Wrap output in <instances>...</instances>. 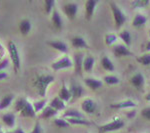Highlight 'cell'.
Instances as JSON below:
<instances>
[{
	"mask_svg": "<svg viewBox=\"0 0 150 133\" xmlns=\"http://www.w3.org/2000/svg\"><path fill=\"white\" fill-rule=\"evenodd\" d=\"M54 80V76L50 75V74H39V75L35 77L34 80H33V86H34V88L36 89L40 97H44L48 86Z\"/></svg>",
	"mask_w": 150,
	"mask_h": 133,
	"instance_id": "cell-1",
	"label": "cell"
},
{
	"mask_svg": "<svg viewBox=\"0 0 150 133\" xmlns=\"http://www.w3.org/2000/svg\"><path fill=\"white\" fill-rule=\"evenodd\" d=\"M14 109L15 111L19 112V114L23 117H30L33 118L36 114L34 111L33 105L25 98H19L16 100L15 106H14Z\"/></svg>",
	"mask_w": 150,
	"mask_h": 133,
	"instance_id": "cell-2",
	"label": "cell"
},
{
	"mask_svg": "<svg viewBox=\"0 0 150 133\" xmlns=\"http://www.w3.org/2000/svg\"><path fill=\"white\" fill-rule=\"evenodd\" d=\"M7 47H8V52H9V55H10V60H11L12 64H13L14 71H15L16 73H18V71L20 70V67H21V62H20V56H19L17 46H16V44L13 41H9Z\"/></svg>",
	"mask_w": 150,
	"mask_h": 133,
	"instance_id": "cell-3",
	"label": "cell"
},
{
	"mask_svg": "<svg viewBox=\"0 0 150 133\" xmlns=\"http://www.w3.org/2000/svg\"><path fill=\"white\" fill-rule=\"evenodd\" d=\"M110 8H111V10H112L113 17H114L115 27L117 29H119L123 24L126 22V20H127L126 15L123 13V11L120 9V7L116 3H114V2H110Z\"/></svg>",
	"mask_w": 150,
	"mask_h": 133,
	"instance_id": "cell-4",
	"label": "cell"
},
{
	"mask_svg": "<svg viewBox=\"0 0 150 133\" xmlns=\"http://www.w3.org/2000/svg\"><path fill=\"white\" fill-rule=\"evenodd\" d=\"M125 123L121 119V118H116L113 121L109 123H106L104 125L98 126V132L99 133H107V132H112L116 131V130H120L121 128L124 127Z\"/></svg>",
	"mask_w": 150,
	"mask_h": 133,
	"instance_id": "cell-5",
	"label": "cell"
},
{
	"mask_svg": "<svg viewBox=\"0 0 150 133\" xmlns=\"http://www.w3.org/2000/svg\"><path fill=\"white\" fill-rule=\"evenodd\" d=\"M72 66H73V62L71 61V59H70L68 56H64V57L60 58L59 60L53 62L51 64V68L54 70V71L70 68V67H72Z\"/></svg>",
	"mask_w": 150,
	"mask_h": 133,
	"instance_id": "cell-6",
	"label": "cell"
},
{
	"mask_svg": "<svg viewBox=\"0 0 150 133\" xmlns=\"http://www.w3.org/2000/svg\"><path fill=\"white\" fill-rule=\"evenodd\" d=\"M81 108L84 112H86L87 114H93L97 109V104L94 100L90 98H86L82 101L81 103Z\"/></svg>",
	"mask_w": 150,
	"mask_h": 133,
	"instance_id": "cell-7",
	"label": "cell"
},
{
	"mask_svg": "<svg viewBox=\"0 0 150 133\" xmlns=\"http://www.w3.org/2000/svg\"><path fill=\"white\" fill-rule=\"evenodd\" d=\"M63 9H64V13L66 14L68 19L72 20V19L76 17V14L78 12V4L74 3V2H69V3L65 4Z\"/></svg>",
	"mask_w": 150,
	"mask_h": 133,
	"instance_id": "cell-8",
	"label": "cell"
},
{
	"mask_svg": "<svg viewBox=\"0 0 150 133\" xmlns=\"http://www.w3.org/2000/svg\"><path fill=\"white\" fill-rule=\"evenodd\" d=\"M137 104L134 101L124 100V101H120V102L111 103L110 108H113V109H128V108H135Z\"/></svg>",
	"mask_w": 150,
	"mask_h": 133,
	"instance_id": "cell-9",
	"label": "cell"
},
{
	"mask_svg": "<svg viewBox=\"0 0 150 133\" xmlns=\"http://www.w3.org/2000/svg\"><path fill=\"white\" fill-rule=\"evenodd\" d=\"M98 4L97 0H88L85 3V18L87 20H90L92 18L95 8Z\"/></svg>",
	"mask_w": 150,
	"mask_h": 133,
	"instance_id": "cell-10",
	"label": "cell"
},
{
	"mask_svg": "<svg viewBox=\"0 0 150 133\" xmlns=\"http://www.w3.org/2000/svg\"><path fill=\"white\" fill-rule=\"evenodd\" d=\"M113 53L117 57H124V56H132V52L128 49L126 45L118 44L113 48Z\"/></svg>",
	"mask_w": 150,
	"mask_h": 133,
	"instance_id": "cell-11",
	"label": "cell"
},
{
	"mask_svg": "<svg viewBox=\"0 0 150 133\" xmlns=\"http://www.w3.org/2000/svg\"><path fill=\"white\" fill-rule=\"evenodd\" d=\"M47 45H49L51 48H54L55 50L62 53H66L68 51V47H67L66 43L62 42V41L59 40H50L47 41Z\"/></svg>",
	"mask_w": 150,
	"mask_h": 133,
	"instance_id": "cell-12",
	"label": "cell"
},
{
	"mask_svg": "<svg viewBox=\"0 0 150 133\" xmlns=\"http://www.w3.org/2000/svg\"><path fill=\"white\" fill-rule=\"evenodd\" d=\"M84 83L91 90H97V89L101 88L103 86V82L96 78H85L84 79Z\"/></svg>",
	"mask_w": 150,
	"mask_h": 133,
	"instance_id": "cell-13",
	"label": "cell"
},
{
	"mask_svg": "<svg viewBox=\"0 0 150 133\" xmlns=\"http://www.w3.org/2000/svg\"><path fill=\"white\" fill-rule=\"evenodd\" d=\"M83 55L82 53H76L74 55V61L73 65L75 67V72L77 74H81L82 73V69H83Z\"/></svg>",
	"mask_w": 150,
	"mask_h": 133,
	"instance_id": "cell-14",
	"label": "cell"
},
{
	"mask_svg": "<svg viewBox=\"0 0 150 133\" xmlns=\"http://www.w3.org/2000/svg\"><path fill=\"white\" fill-rule=\"evenodd\" d=\"M51 21H52L53 26H54L56 29H58V30L62 29V26H63V21H62L59 12H58L56 9H54V10L52 11Z\"/></svg>",
	"mask_w": 150,
	"mask_h": 133,
	"instance_id": "cell-15",
	"label": "cell"
},
{
	"mask_svg": "<svg viewBox=\"0 0 150 133\" xmlns=\"http://www.w3.org/2000/svg\"><path fill=\"white\" fill-rule=\"evenodd\" d=\"M147 22V17L144 15V14H136L135 15L134 19H133L132 21V26L135 28H141L143 27V26L146 24Z\"/></svg>",
	"mask_w": 150,
	"mask_h": 133,
	"instance_id": "cell-16",
	"label": "cell"
},
{
	"mask_svg": "<svg viewBox=\"0 0 150 133\" xmlns=\"http://www.w3.org/2000/svg\"><path fill=\"white\" fill-rule=\"evenodd\" d=\"M71 44L74 48L77 49H81V48H88V44L83 37L81 36H74L71 39Z\"/></svg>",
	"mask_w": 150,
	"mask_h": 133,
	"instance_id": "cell-17",
	"label": "cell"
},
{
	"mask_svg": "<svg viewBox=\"0 0 150 133\" xmlns=\"http://www.w3.org/2000/svg\"><path fill=\"white\" fill-rule=\"evenodd\" d=\"M31 28H32V24L29 19H23L19 23V31L22 35H27L30 32Z\"/></svg>",
	"mask_w": 150,
	"mask_h": 133,
	"instance_id": "cell-18",
	"label": "cell"
},
{
	"mask_svg": "<svg viewBox=\"0 0 150 133\" xmlns=\"http://www.w3.org/2000/svg\"><path fill=\"white\" fill-rule=\"evenodd\" d=\"M144 76L141 73H136L134 74L131 78H130V83L132 84V86H134L135 88H140L143 86L144 84Z\"/></svg>",
	"mask_w": 150,
	"mask_h": 133,
	"instance_id": "cell-19",
	"label": "cell"
},
{
	"mask_svg": "<svg viewBox=\"0 0 150 133\" xmlns=\"http://www.w3.org/2000/svg\"><path fill=\"white\" fill-rule=\"evenodd\" d=\"M58 97H59L61 100H63L64 102H66V101H69L70 99L72 98V95H71V92H70V90L66 87L65 84L61 86V88H60L59 90V93H58Z\"/></svg>",
	"mask_w": 150,
	"mask_h": 133,
	"instance_id": "cell-20",
	"label": "cell"
},
{
	"mask_svg": "<svg viewBox=\"0 0 150 133\" xmlns=\"http://www.w3.org/2000/svg\"><path fill=\"white\" fill-rule=\"evenodd\" d=\"M2 122L6 125V126L12 128L15 125V115L13 113H5L2 115Z\"/></svg>",
	"mask_w": 150,
	"mask_h": 133,
	"instance_id": "cell-21",
	"label": "cell"
},
{
	"mask_svg": "<svg viewBox=\"0 0 150 133\" xmlns=\"http://www.w3.org/2000/svg\"><path fill=\"white\" fill-rule=\"evenodd\" d=\"M94 63H95V59L92 56H86L83 59V70L86 72H91L93 69Z\"/></svg>",
	"mask_w": 150,
	"mask_h": 133,
	"instance_id": "cell-22",
	"label": "cell"
},
{
	"mask_svg": "<svg viewBox=\"0 0 150 133\" xmlns=\"http://www.w3.org/2000/svg\"><path fill=\"white\" fill-rule=\"evenodd\" d=\"M49 106H51L52 108H54L55 110L59 111V110H63L65 109V103L63 100H61L59 97H55L53 98L49 103Z\"/></svg>",
	"mask_w": 150,
	"mask_h": 133,
	"instance_id": "cell-23",
	"label": "cell"
},
{
	"mask_svg": "<svg viewBox=\"0 0 150 133\" xmlns=\"http://www.w3.org/2000/svg\"><path fill=\"white\" fill-rule=\"evenodd\" d=\"M70 92H71L72 97L74 99H77V98L81 97L84 90L80 85H78V84H72L71 87H70Z\"/></svg>",
	"mask_w": 150,
	"mask_h": 133,
	"instance_id": "cell-24",
	"label": "cell"
},
{
	"mask_svg": "<svg viewBox=\"0 0 150 133\" xmlns=\"http://www.w3.org/2000/svg\"><path fill=\"white\" fill-rule=\"evenodd\" d=\"M14 99V96L12 94H7V95L3 96L2 99L0 100V110L6 109L7 107H9Z\"/></svg>",
	"mask_w": 150,
	"mask_h": 133,
	"instance_id": "cell-25",
	"label": "cell"
},
{
	"mask_svg": "<svg viewBox=\"0 0 150 133\" xmlns=\"http://www.w3.org/2000/svg\"><path fill=\"white\" fill-rule=\"evenodd\" d=\"M101 65L106 71H110V72H113L115 70V66L113 64V62L108 58L107 56H104L102 57L101 59Z\"/></svg>",
	"mask_w": 150,
	"mask_h": 133,
	"instance_id": "cell-26",
	"label": "cell"
},
{
	"mask_svg": "<svg viewBox=\"0 0 150 133\" xmlns=\"http://www.w3.org/2000/svg\"><path fill=\"white\" fill-rule=\"evenodd\" d=\"M58 111L55 110L54 108H52L51 106H46L44 109L42 110V113H41V118H44V119H47V118H51L53 116H55L57 114Z\"/></svg>",
	"mask_w": 150,
	"mask_h": 133,
	"instance_id": "cell-27",
	"label": "cell"
},
{
	"mask_svg": "<svg viewBox=\"0 0 150 133\" xmlns=\"http://www.w3.org/2000/svg\"><path fill=\"white\" fill-rule=\"evenodd\" d=\"M118 37L126 44V46H130V45H131V34H130L129 31H127V30L121 31V32L119 33V35H118Z\"/></svg>",
	"mask_w": 150,
	"mask_h": 133,
	"instance_id": "cell-28",
	"label": "cell"
},
{
	"mask_svg": "<svg viewBox=\"0 0 150 133\" xmlns=\"http://www.w3.org/2000/svg\"><path fill=\"white\" fill-rule=\"evenodd\" d=\"M63 117H66L67 119L68 118H83V115L78 110L68 109L63 113Z\"/></svg>",
	"mask_w": 150,
	"mask_h": 133,
	"instance_id": "cell-29",
	"label": "cell"
},
{
	"mask_svg": "<svg viewBox=\"0 0 150 133\" xmlns=\"http://www.w3.org/2000/svg\"><path fill=\"white\" fill-rule=\"evenodd\" d=\"M148 5H150L149 0H134L131 2L133 8H146Z\"/></svg>",
	"mask_w": 150,
	"mask_h": 133,
	"instance_id": "cell-30",
	"label": "cell"
},
{
	"mask_svg": "<svg viewBox=\"0 0 150 133\" xmlns=\"http://www.w3.org/2000/svg\"><path fill=\"white\" fill-rule=\"evenodd\" d=\"M103 81L108 85H115V84L120 83V79L114 75H106L104 76Z\"/></svg>",
	"mask_w": 150,
	"mask_h": 133,
	"instance_id": "cell-31",
	"label": "cell"
},
{
	"mask_svg": "<svg viewBox=\"0 0 150 133\" xmlns=\"http://www.w3.org/2000/svg\"><path fill=\"white\" fill-rule=\"evenodd\" d=\"M69 124H74V125H89L90 123L87 121L84 118H68L67 119Z\"/></svg>",
	"mask_w": 150,
	"mask_h": 133,
	"instance_id": "cell-32",
	"label": "cell"
},
{
	"mask_svg": "<svg viewBox=\"0 0 150 133\" xmlns=\"http://www.w3.org/2000/svg\"><path fill=\"white\" fill-rule=\"evenodd\" d=\"M118 36L114 33H108L105 35V43L107 46H112L113 44L117 41Z\"/></svg>",
	"mask_w": 150,
	"mask_h": 133,
	"instance_id": "cell-33",
	"label": "cell"
},
{
	"mask_svg": "<svg viewBox=\"0 0 150 133\" xmlns=\"http://www.w3.org/2000/svg\"><path fill=\"white\" fill-rule=\"evenodd\" d=\"M32 105H33V108H34L35 112H39V111L43 110L45 108V106H46V100L42 99V100H39V101H35Z\"/></svg>",
	"mask_w": 150,
	"mask_h": 133,
	"instance_id": "cell-34",
	"label": "cell"
},
{
	"mask_svg": "<svg viewBox=\"0 0 150 133\" xmlns=\"http://www.w3.org/2000/svg\"><path fill=\"white\" fill-rule=\"evenodd\" d=\"M137 61L140 64L144 65V66H148V65H150V53H146V54L141 55L140 57L137 58Z\"/></svg>",
	"mask_w": 150,
	"mask_h": 133,
	"instance_id": "cell-35",
	"label": "cell"
},
{
	"mask_svg": "<svg viewBox=\"0 0 150 133\" xmlns=\"http://www.w3.org/2000/svg\"><path fill=\"white\" fill-rule=\"evenodd\" d=\"M54 125L59 128H67L70 126L68 121L63 119V118H56V119H54Z\"/></svg>",
	"mask_w": 150,
	"mask_h": 133,
	"instance_id": "cell-36",
	"label": "cell"
},
{
	"mask_svg": "<svg viewBox=\"0 0 150 133\" xmlns=\"http://www.w3.org/2000/svg\"><path fill=\"white\" fill-rule=\"evenodd\" d=\"M56 4V2L53 1V0H46L44 2V9H45V12L47 14H49L50 12H52L54 10V6Z\"/></svg>",
	"mask_w": 150,
	"mask_h": 133,
	"instance_id": "cell-37",
	"label": "cell"
},
{
	"mask_svg": "<svg viewBox=\"0 0 150 133\" xmlns=\"http://www.w3.org/2000/svg\"><path fill=\"white\" fill-rule=\"evenodd\" d=\"M141 115L143 118H145L146 120L150 121V107H146V108H144V109H142Z\"/></svg>",
	"mask_w": 150,
	"mask_h": 133,
	"instance_id": "cell-38",
	"label": "cell"
},
{
	"mask_svg": "<svg viewBox=\"0 0 150 133\" xmlns=\"http://www.w3.org/2000/svg\"><path fill=\"white\" fill-rule=\"evenodd\" d=\"M8 65H9V60L8 59H6V58L2 59L1 61H0V72H1L3 69H5L6 67H8Z\"/></svg>",
	"mask_w": 150,
	"mask_h": 133,
	"instance_id": "cell-39",
	"label": "cell"
},
{
	"mask_svg": "<svg viewBox=\"0 0 150 133\" xmlns=\"http://www.w3.org/2000/svg\"><path fill=\"white\" fill-rule=\"evenodd\" d=\"M30 133H41V126H40L39 122L36 121L35 125H34V128H33V130Z\"/></svg>",
	"mask_w": 150,
	"mask_h": 133,
	"instance_id": "cell-40",
	"label": "cell"
},
{
	"mask_svg": "<svg viewBox=\"0 0 150 133\" xmlns=\"http://www.w3.org/2000/svg\"><path fill=\"white\" fill-rule=\"evenodd\" d=\"M8 77V75L5 73V72H3V71H1L0 72V80H3V79H5Z\"/></svg>",
	"mask_w": 150,
	"mask_h": 133,
	"instance_id": "cell-41",
	"label": "cell"
},
{
	"mask_svg": "<svg viewBox=\"0 0 150 133\" xmlns=\"http://www.w3.org/2000/svg\"><path fill=\"white\" fill-rule=\"evenodd\" d=\"M136 115V111H129V113H127V116L128 117H133V116Z\"/></svg>",
	"mask_w": 150,
	"mask_h": 133,
	"instance_id": "cell-42",
	"label": "cell"
},
{
	"mask_svg": "<svg viewBox=\"0 0 150 133\" xmlns=\"http://www.w3.org/2000/svg\"><path fill=\"white\" fill-rule=\"evenodd\" d=\"M12 133H25V132L22 130V128L18 127V128H16V129L14 130V132H12Z\"/></svg>",
	"mask_w": 150,
	"mask_h": 133,
	"instance_id": "cell-43",
	"label": "cell"
},
{
	"mask_svg": "<svg viewBox=\"0 0 150 133\" xmlns=\"http://www.w3.org/2000/svg\"><path fill=\"white\" fill-rule=\"evenodd\" d=\"M146 50L150 52V41H148V42L146 43Z\"/></svg>",
	"mask_w": 150,
	"mask_h": 133,
	"instance_id": "cell-44",
	"label": "cell"
},
{
	"mask_svg": "<svg viewBox=\"0 0 150 133\" xmlns=\"http://www.w3.org/2000/svg\"><path fill=\"white\" fill-rule=\"evenodd\" d=\"M145 99H146L147 101H149V102H150V93L146 94V96H145Z\"/></svg>",
	"mask_w": 150,
	"mask_h": 133,
	"instance_id": "cell-45",
	"label": "cell"
},
{
	"mask_svg": "<svg viewBox=\"0 0 150 133\" xmlns=\"http://www.w3.org/2000/svg\"><path fill=\"white\" fill-rule=\"evenodd\" d=\"M148 36H149V38H150V30H149V32H148Z\"/></svg>",
	"mask_w": 150,
	"mask_h": 133,
	"instance_id": "cell-46",
	"label": "cell"
},
{
	"mask_svg": "<svg viewBox=\"0 0 150 133\" xmlns=\"http://www.w3.org/2000/svg\"><path fill=\"white\" fill-rule=\"evenodd\" d=\"M0 132H1V125H0Z\"/></svg>",
	"mask_w": 150,
	"mask_h": 133,
	"instance_id": "cell-47",
	"label": "cell"
},
{
	"mask_svg": "<svg viewBox=\"0 0 150 133\" xmlns=\"http://www.w3.org/2000/svg\"><path fill=\"white\" fill-rule=\"evenodd\" d=\"M0 133H2V132H0ZM9 133H12V132H9Z\"/></svg>",
	"mask_w": 150,
	"mask_h": 133,
	"instance_id": "cell-48",
	"label": "cell"
}]
</instances>
